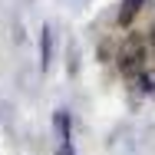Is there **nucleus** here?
<instances>
[{"label": "nucleus", "mask_w": 155, "mask_h": 155, "mask_svg": "<svg viewBox=\"0 0 155 155\" xmlns=\"http://www.w3.org/2000/svg\"><path fill=\"white\" fill-rule=\"evenodd\" d=\"M145 60H149V40L142 33L125 36L122 50H119V69H122V76H139L145 69Z\"/></svg>", "instance_id": "f257e3e1"}, {"label": "nucleus", "mask_w": 155, "mask_h": 155, "mask_svg": "<svg viewBox=\"0 0 155 155\" xmlns=\"http://www.w3.org/2000/svg\"><path fill=\"white\" fill-rule=\"evenodd\" d=\"M40 33H43V36H40V69L46 73L50 63H53V30H50V23H46Z\"/></svg>", "instance_id": "f03ea898"}, {"label": "nucleus", "mask_w": 155, "mask_h": 155, "mask_svg": "<svg viewBox=\"0 0 155 155\" xmlns=\"http://www.w3.org/2000/svg\"><path fill=\"white\" fill-rule=\"evenodd\" d=\"M145 3H149V0H122V7H119V27H129Z\"/></svg>", "instance_id": "7ed1b4c3"}, {"label": "nucleus", "mask_w": 155, "mask_h": 155, "mask_svg": "<svg viewBox=\"0 0 155 155\" xmlns=\"http://www.w3.org/2000/svg\"><path fill=\"white\" fill-rule=\"evenodd\" d=\"M135 83H139V93L142 96H152L155 99V69H142L135 76Z\"/></svg>", "instance_id": "20e7f679"}, {"label": "nucleus", "mask_w": 155, "mask_h": 155, "mask_svg": "<svg viewBox=\"0 0 155 155\" xmlns=\"http://www.w3.org/2000/svg\"><path fill=\"white\" fill-rule=\"evenodd\" d=\"M56 155H76V152H73V142H60V149H56Z\"/></svg>", "instance_id": "39448f33"}, {"label": "nucleus", "mask_w": 155, "mask_h": 155, "mask_svg": "<svg viewBox=\"0 0 155 155\" xmlns=\"http://www.w3.org/2000/svg\"><path fill=\"white\" fill-rule=\"evenodd\" d=\"M145 40H149V46H152V50H155V27H152V30H149V36H145Z\"/></svg>", "instance_id": "423d86ee"}]
</instances>
